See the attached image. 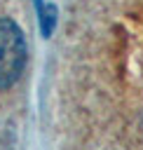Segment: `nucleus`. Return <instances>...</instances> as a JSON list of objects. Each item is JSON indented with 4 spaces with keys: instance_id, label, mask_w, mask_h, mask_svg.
<instances>
[{
    "instance_id": "obj_1",
    "label": "nucleus",
    "mask_w": 143,
    "mask_h": 150,
    "mask_svg": "<svg viewBox=\"0 0 143 150\" xmlns=\"http://www.w3.org/2000/svg\"><path fill=\"white\" fill-rule=\"evenodd\" d=\"M26 40L12 19H0V89L12 87L26 68Z\"/></svg>"
}]
</instances>
